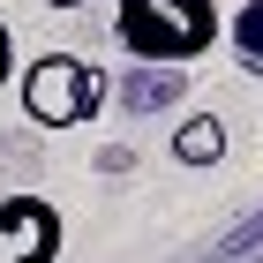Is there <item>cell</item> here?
<instances>
[{
	"mask_svg": "<svg viewBox=\"0 0 263 263\" xmlns=\"http://www.w3.org/2000/svg\"><path fill=\"white\" fill-rule=\"evenodd\" d=\"M226 30V8L218 0H121L113 8V38H121L128 61H203Z\"/></svg>",
	"mask_w": 263,
	"mask_h": 263,
	"instance_id": "1",
	"label": "cell"
},
{
	"mask_svg": "<svg viewBox=\"0 0 263 263\" xmlns=\"http://www.w3.org/2000/svg\"><path fill=\"white\" fill-rule=\"evenodd\" d=\"M15 98L38 128H83L105 113V68L83 53H38L30 68H15Z\"/></svg>",
	"mask_w": 263,
	"mask_h": 263,
	"instance_id": "2",
	"label": "cell"
},
{
	"mask_svg": "<svg viewBox=\"0 0 263 263\" xmlns=\"http://www.w3.org/2000/svg\"><path fill=\"white\" fill-rule=\"evenodd\" d=\"M68 226L45 196H0V263H61Z\"/></svg>",
	"mask_w": 263,
	"mask_h": 263,
	"instance_id": "3",
	"label": "cell"
},
{
	"mask_svg": "<svg viewBox=\"0 0 263 263\" xmlns=\"http://www.w3.org/2000/svg\"><path fill=\"white\" fill-rule=\"evenodd\" d=\"M105 90H113L128 113H158V105L188 98V83H181V68H173V61H136L121 83H105Z\"/></svg>",
	"mask_w": 263,
	"mask_h": 263,
	"instance_id": "4",
	"label": "cell"
},
{
	"mask_svg": "<svg viewBox=\"0 0 263 263\" xmlns=\"http://www.w3.org/2000/svg\"><path fill=\"white\" fill-rule=\"evenodd\" d=\"M173 158L196 165V173L218 165V158H226V121H218V113H181V128H173Z\"/></svg>",
	"mask_w": 263,
	"mask_h": 263,
	"instance_id": "5",
	"label": "cell"
},
{
	"mask_svg": "<svg viewBox=\"0 0 263 263\" xmlns=\"http://www.w3.org/2000/svg\"><path fill=\"white\" fill-rule=\"evenodd\" d=\"M218 38L233 45V61H241V68H256V76H263V0H241V8L226 15Z\"/></svg>",
	"mask_w": 263,
	"mask_h": 263,
	"instance_id": "6",
	"label": "cell"
},
{
	"mask_svg": "<svg viewBox=\"0 0 263 263\" xmlns=\"http://www.w3.org/2000/svg\"><path fill=\"white\" fill-rule=\"evenodd\" d=\"M8 83H15V30L0 23V90H8Z\"/></svg>",
	"mask_w": 263,
	"mask_h": 263,
	"instance_id": "7",
	"label": "cell"
},
{
	"mask_svg": "<svg viewBox=\"0 0 263 263\" xmlns=\"http://www.w3.org/2000/svg\"><path fill=\"white\" fill-rule=\"evenodd\" d=\"M45 8H83V0H45Z\"/></svg>",
	"mask_w": 263,
	"mask_h": 263,
	"instance_id": "8",
	"label": "cell"
}]
</instances>
